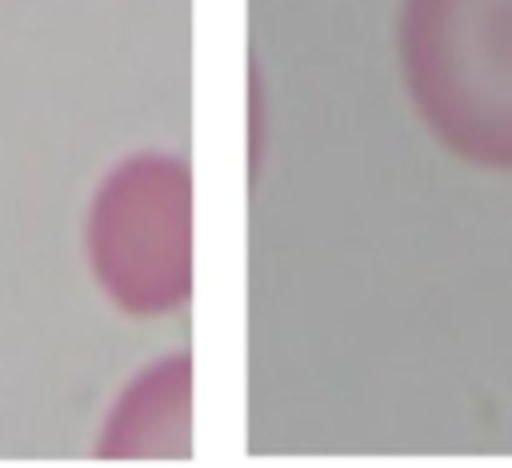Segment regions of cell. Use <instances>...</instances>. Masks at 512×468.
Returning <instances> with one entry per match:
<instances>
[{"label": "cell", "instance_id": "cell-1", "mask_svg": "<svg viewBox=\"0 0 512 468\" xmlns=\"http://www.w3.org/2000/svg\"><path fill=\"white\" fill-rule=\"evenodd\" d=\"M396 64L448 156L512 172V0H400Z\"/></svg>", "mask_w": 512, "mask_h": 468}]
</instances>
